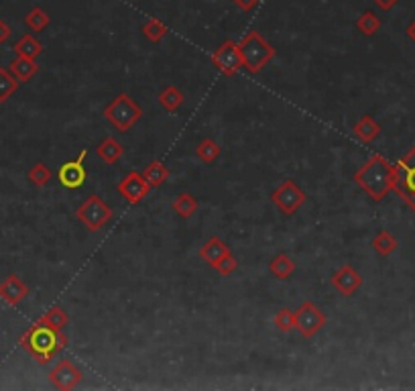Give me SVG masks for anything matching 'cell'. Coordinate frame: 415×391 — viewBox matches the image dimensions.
<instances>
[{
	"label": "cell",
	"instance_id": "6da1fadb",
	"mask_svg": "<svg viewBox=\"0 0 415 391\" xmlns=\"http://www.w3.org/2000/svg\"><path fill=\"white\" fill-rule=\"evenodd\" d=\"M355 181L362 192H366L375 202H381L393 190L395 165L383 155H373L364 165H360L355 174Z\"/></svg>",
	"mask_w": 415,
	"mask_h": 391
},
{
	"label": "cell",
	"instance_id": "7a4b0ae2",
	"mask_svg": "<svg viewBox=\"0 0 415 391\" xmlns=\"http://www.w3.org/2000/svg\"><path fill=\"white\" fill-rule=\"evenodd\" d=\"M20 347L29 352L39 363H49L57 352L63 347H68V336L61 334V331H56L47 324L37 320L27 333L20 336Z\"/></svg>",
	"mask_w": 415,
	"mask_h": 391
},
{
	"label": "cell",
	"instance_id": "3957f363",
	"mask_svg": "<svg viewBox=\"0 0 415 391\" xmlns=\"http://www.w3.org/2000/svg\"><path fill=\"white\" fill-rule=\"evenodd\" d=\"M104 118H106L113 127H116L118 131L127 133V131H131L132 127L143 118V108L136 104V100H134L131 94L122 92V94H118V96L114 98L113 102L104 108Z\"/></svg>",
	"mask_w": 415,
	"mask_h": 391
},
{
	"label": "cell",
	"instance_id": "277c9868",
	"mask_svg": "<svg viewBox=\"0 0 415 391\" xmlns=\"http://www.w3.org/2000/svg\"><path fill=\"white\" fill-rule=\"evenodd\" d=\"M241 53H243V61L245 68L250 74H259L264 65L275 58V47L264 39L259 31H250L245 35V39L241 41Z\"/></svg>",
	"mask_w": 415,
	"mask_h": 391
},
{
	"label": "cell",
	"instance_id": "5b68a950",
	"mask_svg": "<svg viewBox=\"0 0 415 391\" xmlns=\"http://www.w3.org/2000/svg\"><path fill=\"white\" fill-rule=\"evenodd\" d=\"M393 190L415 212V145L397 161Z\"/></svg>",
	"mask_w": 415,
	"mask_h": 391
},
{
	"label": "cell",
	"instance_id": "8992f818",
	"mask_svg": "<svg viewBox=\"0 0 415 391\" xmlns=\"http://www.w3.org/2000/svg\"><path fill=\"white\" fill-rule=\"evenodd\" d=\"M77 220H82L86 224L88 231H100L102 226L108 224V220L113 218V208L100 198V196L92 194L79 208L76 210Z\"/></svg>",
	"mask_w": 415,
	"mask_h": 391
},
{
	"label": "cell",
	"instance_id": "52a82bcc",
	"mask_svg": "<svg viewBox=\"0 0 415 391\" xmlns=\"http://www.w3.org/2000/svg\"><path fill=\"white\" fill-rule=\"evenodd\" d=\"M212 63L214 68L222 74V76H234L238 74L243 68H245V61H243V53H241V47L238 43L234 41H224L214 53H212Z\"/></svg>",
	"mask_w": 415,
	"mask_h": 391
},
{
	"label": "cell",
	"instance_id": "ba28073f",
	"mask_svg": "<svg viewBox=\"0 0 415 391\" xmlns=\"http://www.w3.org/2000/svg\"><path fill=\"white\" fill-rule=\"evenodd\" d=\"M305 192L295 184V179H283L281 186L271 194V202L283 212L285 216H293L303 202H305Z\"/></svg>",
	"mask_w": 415,
	"mask_h": 391
},
{
	"label": "cell",
	"instance_id": "9c48e42d",
	"mask_svg": "<svg viewBox=\"0 0 415 391\" xmlns=\"http://www.w3.org/2000/svg\"><path fill=\"white\" fill-rule=\"evenodd\" d=\"M326 322H328L326 314L314 302H303L295 310V331L303 338H314L326 326Z\"/></svg>",
	"mask_w": 415,
	"mask_h": 391
},
{
	"label": "cell",
	"instance_id": "30bf717a",
	"mask_svg": "<svg viewBox=\"0 0 415 391\" xmlns=\"http://www.w3.org/2000/svg\"><path fill=\"white\" fill-rule=\"evenodd\" d=\"M86 157H88V151L82 149L76 159L65 161V163L57 169V181H59L63 188H68V190H79V188L86 184V179H88V172H86V165H84Z\"/></svg>",
	"mask_w": 415,
	"mask_h": 391
},
{
	"label": "cell",
	"instance_id": "8fae6325",
	"mask_svg": "<svg viewBox=\"0 0 415 391\" xmlns=\"http://www.w3.org/2000/svg\"><path fill=\"white\" fill-rule=\"evenodd\" d=\"M116 192L122 196L129 204L134 206V204H141L149 196L151 186H149V181L145 179V176L141 172H131V174H127L118 181Z\"/></svg>",
	"mask_w": 415,
	"mask_h": 391
},
{
	"label": "cell",
	"instance_id": "7c38bea8",
	"mask_svg": "<svg viewBox=\"0 0 415 391\" xmlns=\"http://www.w3.org/2000/svg\"><path fill=\"white\" fill-rule=\"evenodd\" d=\"M82 377H84V373L79 371L70 359H61L56 367L49 371V381H51V385H53L56 390L61 391L74 390L77 383L82 381Z\"/></svg>",
	"mask_w": 415,
	"mask_h": 391
},
{
	"label": "cell",
	"instance_id": "4fadbf2b",
	"mask_svg": "<svg viewBox=\"0 0 415 391\" xmlns=\"http://www.w3.org/2000/svg\"><path fill=\"white\" fill-rule=\"evenodd\" d=\"M360 286H362V275L352 265H342L338 271L332 275V288L346 297L359 292Z\"/></svg>",
	"mask_w": 415,
	"mask_h": 391
},
{
	"label": "cell",
	"instance_id": "5bb4252c",
	"mask_svg": "<svg viewBox=\"0 0 415 391\" xmlns=\"http://www.w3.org/2000/svg\"><path fill=\"white\" fill-rule=\"evenodd\" d=\"M29 295V286L20 279L19 275H8L0 283V300L8 306H19L20 302Z\"/></svg>",
	"mask_w": 415,
	"mask_h": 391
},
{
	"label": "cell",
	"instance_id": "9a60e30c",
	"mask_svg": "<svg viewBox=\"0 0 415 391\" xmlns=\"http://www.w3.org/2000/svg\"><path fill=\"white\" fill-rule=\"evenodd\" d=\"M226 253H230V247H228L222 238H218V236L208 238L206 243L198 249V257H200L204 263H208L212 269H214V265H216Z\"/></svg>",
	"mask_w": 415,
	"mask_h": 391
},
{
	"label": "cell",
	"instance_id": "2e32d148",
	"mask_svg": "<svg viewBox=\"0 0 415 391\" xmlns=\"http://www.w3.org/2000/svg\"><path fill=\"white\" fill-rule=\"evenodd\" d=\"M8 70H11V74H13L15 78L19 79L20 84H25V82H29V79L37 76L39 65L35 59L17 56V59H13V63L8 65Z\"/></svg>",
	"mask_w": 415,
	"mask_h": 391
},
{
	"label": "cell",
	"instance_id": "e0dca14e",
	"mask_svg": "<svg viewBox=\"0 0 415 391\" xmlns=\"http://www.w3.org/2000/svg\"><path fill=\"white\" fill-rule=\"evenodd\" d=\"M352 131H355V137L362 141V143H373L375 139H378L383 129H381V124H378L375 118L364 115V117L359 118V122L355 124Z\"/></svg>",
	"mask_w": 415,
	"mask_h": 391
},
{
	"label": "cell",
	"instance_id": "ac0fdd59",
	"mask_svg": "<svg viewBox=\"0 0 415 391\" xmlns=\"http://www.w3.org/2000/svg\"><path fill=\"white\" fill-rule=\"evenodd\" d=\"M96 153H98V157H100L104 163L114 165V163L120 161V157L124 155V147H122L114 137H106L98 147H96Z\"/></svg>",
	"mask_w": 415,
	"mask_h": 391
},
{
	"label": "cell",
	"instance_id": "d6986e66",
	"mask_svg": "<svg viewBox=\"0 0 415 391\" xmlns=\"http://www.w3.org/2000/svg\"><path fill=\"white\" fill-rule=\"evenodd\" d=\"M198 208H200L198 198L188 194V192H181V194L173 200V204H171V210L177 216H181V218H191V216L198 212Z\"/></svg>",
	"mask_w": 415,
	"mask_h": 391
},
{
	"label": "cell",
	"instance_id": "ffe728a7",
	"mask_svg": "<svg viewBox=\"0 0 415 391\" xmlns=\"http://www.w3.org/2000/svg\"><path fill=\"white\" fill-rule=\"evenodd\" d=\"M269 271L277 279H289L291 275L295 274V261L285 253L275 255L269 263Z\"/></svg>",
	"mask_w": 415,
	"mask_h": 391
},
{
	"label": "cell",
	"instance_id": "44dd1931",
	"mask_svg": "<svg viewBox=\"0 0 415 391\" xmlns=\"http://www.w3.org/2000/svg\"><path fill=\"white\" fill-rule=\"evenodd\" d=\"M196 155H198V159H200L202 163L212 165V163H216V161L220 159V155H222V147H220L214 139H204V141L198 143Z\"/></svg>",
	"mask_w": 415,
	"mask_h": 391
},
{
	"label": "cell",
	"instance_id": "7402d4cb",
	"mask_svg": "<svg viewBox=\"0 0 415 391\" xmlns=\"http://www.w3.org/2000/svg\"><path fill=\"white\" fill-rule=\"evenodd\" d=\"M184 92L179 90V88H175V86H171L167 84L161 92H159V102H161V106L167 110V113H175V110H179L181 108V104H184Z\"/></svg>",
	"mask_w": 415,
	"mask_h": 391
},
{
	"label": "cell",
	"instance_id": "603a6c76",
	"mask_svg": "<svg viewBox=\"0 0 415 391\" xmlns=\"http://www.w3.org/2000/svg\"><path fill=\"white\" fill-rule=\"evenodd\" d=\"M143 176L149 181L151 188H161L167 179H170V169L165 163L161 161H151L145 169H143Z\"/></svg>",
	"mask_w": 415,
	"mask_h": 391
},
{
	"label": "cell",
	"instance_id": "cb8c5ba5",
	"mask_svg": "<svg viewBox=\"0 0 415 391\" xmlns=\"http://www.w3.org/2000/svg\"><path fill=\"white\" fill-rule=\"evenodd\" d=\"M15 53L20 58L37 59L43 53V45L39 43L33 35H23L17 43H15Z\"/></svg>",
	"mask_w": 415,
	"mask_h": 391
},
{
	"label": "cell",
	"instance_id": "d4e9b609",
	"mask_svg": "<svg viewBox=\"0 0 415 391\" xmlns=\"http://www.w3.org/2000/svg\"><path fill=\"white\" fill-rule=\"evenodd\" d=\"M39 320H41L43 324L56 328V331H63V328H68V324H70V316H68V312H65L61 306H51Z\"/></svg>",
	"mask_w": 415,
	"mask_h": 391
},
{
	"label": "cell",
	"instance_id": "484cf974",
	"mask_svg": "<svg viewBox=\"0 0 415 391\" xmlns=\"http://www.w3.org/2000/svg\"><path fill=\"white\" fill-rule=\"evenodd\" d=\"M397 247H399V241H397L395 236L391 235L389 231H381V233H377V236L373 238V249H375L381 257L393 255L397 251Z\"/></svg>",
	"mask_w": 415,
	"mask_h": 391
},
{
	"label": "cell",
	"instance_id": "4316f807",
	"mask_svg": "<svg viewBox=\"0 0 415 391\" xmlns=\"http://www.w3.org/2000/svg\"><path fill=\"white\" fill-rule=\"evenodd\" d=\"M141 31L151 43H159V41L165 39V35H170V27L159 19H149L147 23H143Z\"/></svg>",
	"mask_w": 415,
	"mask_h": 391
},
{
	"label": "cell",
	"instance_id": "83f0119b",
	"mask_svg": "<svg viewBox=\"0 0 415 391\" xmlns=\"http://www.w3.org/2000/svg\"><path fill=\"white\" fill-rule=\"evenodd\" d=\"M357 29H359L362 35H366V37L377 35L378 29H381V19H378L377 13L375 11H364L359 19H357Z\"/></svg>",
	"mask_w": 415,
	"mask_h": 391
},
{
	"label": "cell",
	"instance_id": "f1b7e54d",
	"mask_svg": "<svg viewBox=\"0 0 415 391\" xmlns=\"http://www.w3.org/2000/svg\"><path fill=\"white\" fill-rule=\"evenodd\" d=\"M20 82L13 74L8 68H0V102H6L19 90Z\"/></svg>",
	"mask_w": 415,
	"mask_h": 391
},
{
	"label": "cell",
	"instance_id": "f546056e",
	"mask_svg": "<svg viewBox=\"0 0 415 391\" xmlns=\"http://www.w3.org/2000/svg\"><path fill=\"white\" fill-rule=\"evenodd\" d=\"M49 15L41 8V6H35V8H31L29 13H27V17H25V25L31 29V31H35V33H41V31H45L47 27H49Z\"/></svg>",
	"mask_w": 415,
	"mask_h": 391
},
{
	"label": "cell",
	"instance_id": "4dcf8cb0",
	"mask_svg": "<svg viewBox=\"0 0 415 391\" xmlns=\"http://www.w3.org/2000/svg\"><path fill=\"white\" fill-rule=\"evenodd\" d=\"M51 169L45 165V163H35L31 169H29V181L33 184V186H37V188H45L49 181H51Z\"/></svg>",
	"mask_w": 415,
	"mask_h": 391
},
{
	"label": "cell",
	"instance_id": "1f68e13d",
	"mask_svg": "<svg viewBox=\"0 0 415 391\" xmlns=\"http://www.w3.org/2000/svg\"><path fill=\"white\" fill-rule=\"evenodd\" d=\"M273 322H275V326H277L281 333H291V331H295V312L289 310V308H281L279 312L275 314Z\"/></svg>",
	"mask_w": 415,
	"mask_h": 391
},
{
	"label": "cell",
	"instance_id": "d6a6232c",
	"mask_svg": "<svg viewBox=\"0 0 415 391\" xmlns=\"http://www.w3.org/2000/svg\"><path fill=\"white\" fill-rule=\"evenodd\" d=\"M214 269L222 275V277H230V275L238 269V261H236V257L232 253H226L216 265H214Z\"/></svg>",
	"mask_w": 415,
	"mask_h": 391
},
{
	"label": "cell",
	"instance_id": "836d02e7",
	"mask_svg": "<svg viewBox=\"0 0 415 391\" xmlns=\"http://www.w3.org/2000/svg\"><path fill=\"white\" fill-rule=\"evenodd\" d=\"M232 2H234V6L241 8L243 13H250L253 8H257V4H259L261 0H232Z\"/></svg>",
	"mask_w": 415,
	"mask_h": 391
},
{
	"label": "cell",
	"instance_id": "e575fe53",
	"mask_svg": "<svg viewBox=\"0 0 415 391\" xmlns=\"http://www.w3.org/2000/svg\"><path fill=\"white\" fill-rule=\"evenodd\" d=\"M373 2L377 4L383 13H389V11H393L397 4H399V0H373Z\"/></svg>",
	"mask_w": 415,
	"mask_h": 391
},
{
	"label": "cell",
	"instance_id": "d590c367",
	"mask_svg": "<svg viewBox=\"0 0 415 391\" xmlns=\"http://www.w3.org/2000/svg\"><path fill=\"white\" fill-rule=\"evenodd\" d=\"M11 35H13V31H11V27L4 23V20H0V45L2 43H6V41L11 39Z\"/></svg>",
	"mask_w": 415,
	"mask_h": 391
},
{
	"label": "cell",
	"instance_id": "8d00e7d4",
	"mask_svg": "<svg viewBox=\"0 0 415 391\" xmlns=\"http://www.w3.org/2000/svg\"><path fill=\"white\" fill-rule=\"evenodd\" d=\"M405 33H407V37L414 41L415 43V19L407 25V29H405Z\"/></svg>",
	"mask_w": 415,
	"mask_h": 391
}]
</instances>
